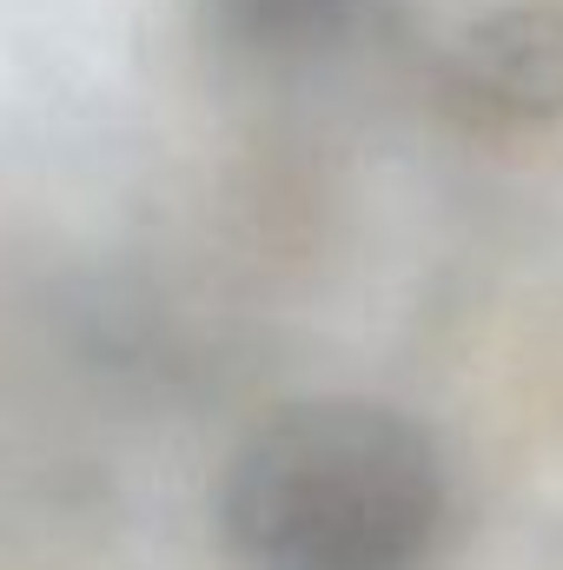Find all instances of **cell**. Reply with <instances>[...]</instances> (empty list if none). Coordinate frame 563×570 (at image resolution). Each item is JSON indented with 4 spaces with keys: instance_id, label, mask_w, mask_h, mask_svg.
Wrapping results in <instances>:
<instances>
[{
    "instance_id": "cell-1",
    "label": "cell",
    "mask_w": 563,
    "mask_h": 570,
    "mask_svg": "<svg viewBox=\"0 0 563 570\" xmlns=\"http://www.w3.org/2000/svg\"><path fill=\"white\" fill-rule=\"evenodd\" d=\"M444 504L431 431L372 399L279 405L219 484V524L246 570H418Z\"/></svg>"
},
{
    "instance_id": "cell-2",
    "label": "cell",
    "mask_w": 563,
    "mask_h": 570,
    "mask_svg": "<svg viewBox=\"0 0 563 570\" xmlns=\"http://www.w3.org/2000/svg\"><path fill=\"white\" fill-rule=\"evenodd\" d=\"M437 94L471 127L563 120V7L517 0L471 20L437 67Z\"/></svg>"
},
{
    "instance_id": "cell-3",
    "label": "cell",
    "mask_w": 563,
    "mask_h": 570,
    "mask_svg": "<svg viewBox=\"0 0 563 570\" xmlns=\"http://www.w3.org/2000/svg\"><path fill=\"white\" fill-rule=\"evenodd\" d=\"M192 7L226 53L259 67L332 60L385 20V0H192Z\"/></svg>"
}]
</instances>
